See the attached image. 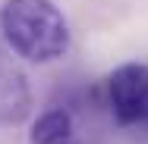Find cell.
<instances>
[{
  "instance_id": "cell-1",
  "label": "cell",
  "mask_w": 148,
  "mask_h": 144,
  "mask_svg": "<svg viewBox=\"0 0 148 144\" xmlns=\"http://www.w3.org/2000/svg\"><path fill=\"white\" fill-rule=\"evenodd\" d=\"M0 31L13 53L29 63H57L73 44L69 19L54 0H6L0 6Z\"/></svg>"
},
{
  "instance_id": "cell-2",
  "label": "cell",
  "mask_w": 148,
  "mask_h": 144,
  "mask_svg": "<svg viewBox=\"0 0 148 144\" xmlns=\"http://www.w3.org/2000/svg\"><path fill=\"white\" fill-rule=\"evenodd\" d=\"M107 103L123 128L148 125V66L123 63L107 75Z\"/></svg>"
},
{
  "instance_id": "cell-3",
  "label": "cell",
  "mask_w": 148,
  "mask_h": 144,
  "mask_svg": "<svg viewBox=\"0 0 148 144\" xmlns=\"http://www.w3.org/2000/svg\"><path fill=\"white\" fill-rule=\"evenodd\" d=\"M29 113H32L29 78L13 66H0V125H19Z\"/></svg>"
},
{
  "instance_id": "cell-4",
  "label": "cell",
  "mask_w": 148,
  "mask_h": 144,
  "mask_svg": "<svg viewBox=\"0 0 148 144\" xmlns=\"http://www.w3.org/2000/svg\"><path fill=\"white\" fill-rule=\"evenodd\" d=\"M32 144H69L76 141V125H73V116L63 107H51L35 119L29 132Z\"/></svg>"
},
{
  "instance_id": "cell-5",
  "label": "cell",
  "mask_w": 148,
  "mask_h": 144,
  "mask_svg": "<svg viewBox=\"0 0 148 144\" xmlns=\"http://www.w3.org/2000/svg\"><path fill=\"white\" fill-rule=\"evenodd\" d=\"M69 144H82V141H79V138H76V141H69Z\"/></svg>"
}]
</instances>
